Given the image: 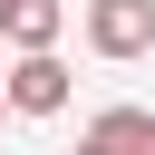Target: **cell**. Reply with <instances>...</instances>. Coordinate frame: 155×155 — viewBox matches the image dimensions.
Masks as SVG:
<instances>
[{
  "instance_id": "obj_1",
  "label": "cell",
  "mask_w": 155,
  "mask_h": 155,
  "mask_svg": "<svg viewBox=\"0 0 155 155\" xmlns=\"http://www.w3.org/2000/svg\"><path fill=\"white\" fill-rule=\"evenodd\" d=\"M87 48L97 58H145L155 48V0H87Z\"/></svg>"
},
{
  "instance_id": "obj_2",
  "label": "cell",
  "mask_w": 155,
  "mask_h": 155,
  "mask_svg": "<svg viewBox=\"0 0 155 155\" xmlns=\"http://www.w3.org/2000/svg\"><path fill=\"white\" fill-rule=\"evenodd\" d=\"M0 97H10L19 116H58V107H68V68H58V48L10 58V68H0Z\"/></svg>"
},
{
  "instance_id": "obj_3",
  "label": "cell",
  "mask_w": 155,
  "mask_h": 155,
  "mask_svg": "<svg viewBox=\"0 0 155 155\" xmlns=\"http://www.w3.org/2000/svg\"><path fill=\"white\" fill-rule=\"evenodd\" d=\"M58 29H68V0H0V48H58Z\"/></svg>"
},
{
  "instance_id": "obj_4",
  "label": "cell",
  "mask_w": 155,
  "mask_h": 155,
  "mask_svg": "<svg viewBox=\"0 0 155 155\" xmlns=\"http://www.w3.org/2000/svg\"><path fill=\"white\" fill-rule=\"evenodd\" d=\"M87 155H155V107H107L87 126Z\"/></svg>"
},
{
  "instance_id": "obj_5",
  "label": "cell",
  "mask_w": 155,
  "mask_h": 155,
  "mask_svg": "<svg viewBox=\"0 0 155 155\" xmlns=\"http://www.w3.org/2000/svg\"><path fill=\"white\" fill-rule=\"evenodd\" d=\"M0 107H10V97H0Z\"/></svg>"
},
{
  "instance_id": "obj_6",
  "label": "cell",
  "mask_w": 155,
  "mask_h": 155,
  "mask_svg": "<svg viewBox=\"0 0 155 155\" xmlns=\"http://www.w3.org/2000/svg\"><path fill=\"white\" fill-rule=\"evenodd\" d=\"M78 155H87V145H78Z\"/></svg>"
}]
</instances>
